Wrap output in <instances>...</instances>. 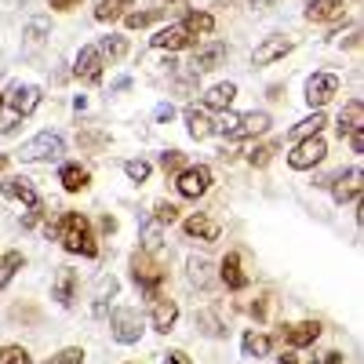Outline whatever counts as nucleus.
I'll return each instance as SVG.
<instances>
[{
  "label": "nucleus",
  "instance_id": "1",
  "mask_svg": "<svg viewBox=\"0 0 364 364\" xmlns=\"http://www.w3.org/2000/svg\"><path fill=\"white\" fill-rule=\"evenodd\" d=\"M44 233L55 237V240H63V248L70 255H80V259H95L99 255V237H95V230H91L87 215H80V211H63L55 223L44 226Z\"/></svg>",
  "mask_w": 364,
  "mask_h": 364
},
{
  "label": "nucleus",
  "instance_id": "38",
  "mask_svg": "<svg viewBox=\"0 0 364 364\" xmlns=\"http://www.w3.org/2000/svg\"><path fill=\"white\" fill-rule=\"evenodd\" d=\"M178 204H171V200H157V208H154V219L161 223V226H171V223H178Z\"/></svg>",
  "mask_w": 364,
  "mask_h": 364
},
{
  "label": "nucleus",
  "instance_id": "9",
  "mask_svg": "<svg viewBox=\"0 0 364 364\" xmlns=\"http://www.w3.org/2000/svg\"><path fill=\"white\" fill-rule=\"evenodd\" d=\"M339 87H343V80L336 73H314L306 80V102H310V109H324L331 99L339 95Z\"/></svg>",
  "mask_w": 364,
  "mask_h": 364
},
{
  "label": "nucleus",
  "instance_id": "37",
  "mask_svg": "<svg viewBox=\"0 0 364 364\" xmlns=\"http://www.w3.org/2000/svg\"><path fill=\"white\" fill-rule=\"evenodd\" d=\"M149 171H154V164L142 161V157H135V161H128V164H124V175H128L132 182H139V186L149 178Z\"/></svg>",
  "mask_w": 364,
  "mask_h": 364
},
{
  "label": "nucleus",
  "instance_id": "16",
  "mask_svg": "<svg viewBox=\"0 0 364 364\" xmlns=\"http://www.w3.org/2000/svg\"><path fill=\"white\" fill-rule=\"evenodd\" d=\"M346 11V0H310L302 15H306V22H343Z\"/></svg>",
  "mask_w": 364,
  "mask_h": 364
},
{
  "label": "nucleus",
  "instance_id": "52",
  "mask_svg": "<svg viewBox=\"0 0 364 364\" xmlns=\"http://www.w3.org/2000/svg\"><path fill=\"white\" fill-rule=\"evenodd\" d=\"M0 109H4V95H0Z\"/></svg>",
  "mask_w": 364,
  "mask_h": 364
},
{
  "label": "nucleus",
  "instance_id": "3",
  "mask_svg": "<svg viewBox=\"0 0 364 364\" xmlns=\"http://www.w3.org/2000/svg\"><path fill=\"white\" fill-rule=\"evenodd\" d=\"M132 281L139 284V291L154 302V299H161L164 295V281H168V269L154 259V252H135L132 255Z\"/></svg>",
  "mask_w": 364,
  "mask_h": 364
},
{
  "label": "nucleus",
  "instance_id": "50",
  "mask_svg": "<svg viewBox=\"0 0 364 364\" xmlns=\"http://www.w3.org/2000/svg\"><path fill=\"white\" fill-rule=\"evenodd\" d=\"M157 4H178V8H186V0H157Z\"/></svg>",
  "mask_w": 364,
  "mask_h": 364
},
{
  "label": "nucleus",
  "instance_id": "4",
  "mask_svg": "<svg viewBox=\"0 0 364 364\" xmlns=\"http://www.w3.org/2000/svg\"><path fill=\"white\" fill-rule=\"evenodd\" d=\"M63 154H66L63 135H55V132H41V135H33L29 142H22L18 161H29V164H51V161H58Z\"/></svg>",
  "mask_w": 364,
  "mask_h": 364
},
{
  "label": "nucleus",
  "instance_id": "35",
  "mask_svg": "<svg viewBox=\"0 0 364 364\" xmlns=\"http://www.w3.org/2000/svg\"><path fill=\"white\" fill-rule=\"evenodd\" d=\"M161 15H164V8H146V11H128V15H124V26H128V29H146L149 22H157Z\"/></svg>",
  "mask_w": 364,
  "mask_h": 364
},
{
  "label": "nucleus",
  "instance_id": "41",
  "mask_svg": "<svg viewBox=\"0 0 364 364\" xmlns=\"http://www.w3.org/2000/svg\"><path fill=\"white\" fill-rule=\"evenodd\" d=\"M273 154H277V146H252L248 149V164L252 168H266L273 161Z\"/></svg>",
  "mask_w": 364,
  "mask_h": 364
},
{
  "label": "nucleus",
  "instance_id": "7",
  "mask_svg": "<svg viewBox=\"0 0 364 364\" xmlns=\"http://www.w3.org/2000/svg\"><path fill=\"white\" fill-rule=\"evenodd\" d=\"M324 157H328V142H324L321 135H314V139H299V142L291 146V154H288V168H295V171H310V168H317Z\"/></svg>",
  "mask_w": 364,
  "mask_h": 364
},
{
  "label": "nucleus",
  "instance_id": "28",
  "mask_svg": "<svg viewBox=\"0 0 364 364\" xmlns=\"http://www.w3.org/2000/svg\"><path fill=\"white\" fill-rule=\"evenodd\" d=\"M324 124H328L324 109H314V113H310L306 120H299V124H295V128H291L288 135H291L295 142H299V139H314V135H321V128H324Z\"/></svg>",
  "mask_w": 364,
  "mask_h": 364
},
{
  "label": "nucleus",
  "instance_id": "36",
  "mask_svg": "<svg viewBox=\"0 0 364 364\" xmlns=\"http://www.w3.org/2000/svg\"><path fill=\"white\" fill-rule=\"evenodd\" d=\"M41 364H84V350H80V346H66V350L51 353V357L41 360Z\"/></svg>",
  "mask_w": 364,
  "mask_h": 364
},
{
  "label": "nucleus",
  "instance_id": "33",
  "mask_svg": "<svg viewBox=\"0 0 364 364\" xmlns=\"http://www.w3.org/2000/svg\"><path fill=\"white\" fill-rule=\"evenodd\" d=\"M26 266V259H22V252H4V255H0V288H4L11 277H15V273Z\"/></svg>",
  "mask_w": 364,
  "mask_h": 364
},
{
  "label": "nucleus",
  "instance_id": "20",
  "mask_svg": "<svg viewBox=\"0 0 364 364\" xmlns=\"http://www.w3.org/2000/svg\"><path fill=\"white\" fill-rule=\"evenodd\" d=\"M219 281L230 291H245L248 288V277H245V269H240V252H226V259L219 262Z\"/></svg>",
  "mask_w": 364,
  "mask_h": 364
},
{
  "label": "nucleus",
  "instance_id": "11",
  "mask_svg": "<svg viewBox=\"0 0 364 364\" xmlns=\"http://www.w3.org/2000/svg\"><path fill=\"white\" fill-rule=\"evenodd\" d=\"M277 339L291 350H302V346H314L321 339V324L317 321H299V324H281Z\"/></svg>",
  "mask_w": 364,
  "mask_h": 364
},
{
  "label": "nucleus",
  "instance_id": "8",
  "mask_svg": "<svg viewBox=\"0 0 364 364\" xmlns=\"http://www.w3.org/2000/svg\"><path fill=\"white\" fill-rule=\"evenodd\" d=\"M149 44H154L157 51H182V48H193L197 44V33H190L182 22H168L161 26L154 37H149Z\"/></svg>",
  "mask_w": 364,
  "mask_h": 364
},
{
  "label": "nucleus",
  "instance_id": "22",
  "mask_svg": "<svg viewBox=\"0 0 364 364\" xmlns=\"http://www.w3.org/2000/svg\"><path fill=\"white\" fill-rule=\"evenodd\" d=\"M182 120H186V132H190V139H208V135H215V120H211L204 109H197V106H186L182 109Z\"/></svg>",
  "mask_w": 364,
  "mask_h": 364
},
{
  "label": "nucleus",
  "instance_id": "46",
  "mask_svg": "<svg viewBox=\"0 0 364 364\" xmlns=\"http://www.w3.org/2000/svg\"><path fill=\"white\" fill-rule=\"evenodd\" d=\"M154 117H157V120H171V117H175V106H171V102H161V106L154 109Z\"/></svg>",
  "mask_w": 364,
  "mask_h": 364
},
{
  "label": "nucleus",
  "instance_id": "34",
  "mask_svg": "<svg viewBox=\"0 0 364 364\" xmlns=\"http://www.w3.org/2000/svg\"><path fill=\"white\" fill-rule=\"evenodd\" d=\"M99 51H102L106 63H117V58L128 55V41H124V37H102V41H99Z\"/></svg>",
  "mask_w": 364,
  "mask_h": 364
},
{
  "label": "nucleus",
  "instance_id": "13",
  "mask_svg": "<svg viewBox=\"0 0 364 364\" xmlns=\"http://www.w3.org/2000/svg\"><path fill=\"white\" fill-rule=\"evenodd\" d=\"M41 99H44V95H41V87H37V84H15V87H11V95H8L4 102H8L11 113L22 120V117H29V113L41 106Z\"/></svg>",
  "mask_w": 364,
  "mask_h": 364
},
{
  "label": "nucleus",
  "instance_id": "10",
  "mask_svg": "<svg viewBox=\"0 0 364 364\" xmlns=\"http://www.w3.org/2000/svg\"><path fill=\"white\" fill-rule=\"evenodd\" d=\"M109 63L102 58V51H99V44H84L80 51H77V66H73V73L84 80V84H99L102 80V70H106Z\"/></svg>",
  "mask_w": 364,
  "mask_h": 364
},
{
  "label": "nucleus",
  "instance_id": "5",
  "mask_svg": "<svg viewBox=\"0 0 364 364\" xmlns=\"http://www.w3.org/2000/svg\"><path fill=\"white\" fill-rule=\"evenodd\" d=\"M211 182H215V175H211L208 164H186L175 175V190L186 200H197V197H204L211 190Z\"/></svg>",
  "mask_w": 364,
  "mask_h": 364
},
{
  "label": "nucleus",
  "instance_id": "18",
  "mask_svg": "<svg viewBox=\"0 0 364 364\" xmlns=\"http://www.w3.org/2000/svg\"><path fill=\"white\" fill-rule=\"evenodd\" d=\"M291 48H295L291 37H266V41L252 51V63H255V66H269V63H277V58H284Z\"/></svg>",
  "mask_w": 364,
  "mask_h": 364
},
{
  "label": "nucleus",
  "instance_id": "48",
  "mask_svg": "<svg viewBox=\"0 0 364 364\" xmlns=\"http://www.w3.org/2000/svg\"><path fill=\"white\" fill-rule=\"evenodd\" d=\"M252 314H255V317H259V321H262V317H266V299H262V302H255V306H252Z\"/></svg>",
  "mask_w": 364,
  "mask_h": 364
},
{
  "label": "nucleus",
  "instance_id": "27",
  "mask_svg": "<svg viewBox=\"0 0 364 364\" xmlns=\"http://www.w3.org/2000/svg\"><path fill=\"white\" fill-rule=\"evenodd\" d=\"M240 350H245V357H269L273 353V336H266V331H248L245 343H240Z\"/></svg>",
  "mask_w": 364,
  "mask_h": 364
},
{
  "label": "nucleus",
  "instance_id": "45",
  "mask_svg": "<svg viewBox=\"0 0 364 364\" xmlns=\"http://www.w3.org/2000/svg\"><path fill=\"white\" fill-rule=\"evenodd\" d=\"M77 4H80V0H48V8H51V11H73Z\"/></svg>",
  "mask_w": 364,
  "mask_h": 364
},
{
  "label": "nucleus",
  "instance_id": "12",
  "mask_svg": "<svg viewBox=\"0 0 364 364\" xmlns=\"http://www.w3.org/2000/svg\"><path fill=\"white\" fill-rule=\"evenodd\" d=\"M360 178H364L360 168H346V171H339L336 178H331V197H336V204H350V200L360 197V190H364Z\"/></svg>",
  "mask_w": 364,
  "mask_h": 364
},
{
  "label": "nucleus",
  "instance_id": "39",
  "mask_svg": "<svg viewBox=\"0 0 364 364\" xmlns=\"http://www.w3.org/2000/svg\"><path fill=\"white\" fill-rule=\"evenodd\" d=\"M0 364H33L26 346H0Z\"/></svg>",
  "mask_w": 364,
  "mask_h": 364
},
{
  "label": "nucleus",
  "instance_id": "24",
  "mask_svg": "<svg viewBox=\"0 0 364 364\" xmlns=\"http://www.w3.org/2000/svg\"><path fill=\"white\" fill-rule=\"evenodd\" d=\"M186 277H190V284H193V288H211V284H215V277H219V273L211 269V262H208V259H197V255H190V259H186Z\"/></svg>",
  "mask_w": 364,
  "mask_h": 364
},
{
  "label": "nucleus",
  "instance_id": "23",
  "mask_svg": "<svg viewBox=\"0 0 364 364\" xmlns=\"http://www.w3.org/2000/svg\"><path fill=\"white\" fill-rule=\"evenodd\" d=\"M233 99H237V84L226 80V84H211V87L204 91L200 102H204V109H223V113H226V109L233 106Z\"/></svg>",
  "mask_w": 364,
  "mask_h": 364
},
{
  "label": "nucleus",
  "instance_id": "2",
  "mask_svg": "<svg viewBox=\"0 0 364 364\" xmlns=\"http://www.w3.org/2000/svg\"><path fill=\"white\" fill-rule=\"evenodd\" d=\"M269 124H273L269 113H262V109H248V113H226L219 124H215V132H219L226 142H248V139L269 132Z\"/></svg>",
  "mask_w": 364,
  "mask_h": 364
},
{
  "label": "nucleus",
  "instance_id": "49",
  "mask_svg": "<svg viewBox=\"0 0 364 364\" xmlns=\"http://www.w3.org/2000/svg\"><path fill=\"white\" fill-rule=\"evenodd\" d=\"M324 364H346V357H343V353H328Z\"/></svg>",
  "mask_w": 364,
  "mask_h": 364
},
{
  "label": "nucleus",
  "instance_id": "21",
  "mask_svg": "<svg viewBox=\"0 0 364 364\" xmlns=\"http://www.w3.org/2000/svg\"><path fill=\"white\" fill-rule=\"evenodd\" d=\"M51 295H55L58 306H73V299H77V269H70V266L58 269V273H55V288H51Z\"/></svg>",
  "mask_w": 364,
  "mask_h": 364
},
{
  "label": "nucleus",
  "instance_id": "31",
  "mask_svg": "<svg viewBox=\"0 0 364 364\" xmlns=\"http://www.w3.org/2000/svg\"><path fill=\"white\" fill-rule=\"evenodd\" d=\"M182 26L190 29V33L197 37H208L211 29H215V18H211L208 11H197V8H186V15H182Z\"/></svg>",
  "mask_w": 364,
  "mask_h": 364
},
{
  "label": "nucleus",
  "instance_id": "6",
  "mask_svg": "<svg viewBox=\"0 0 364 364\" xmlns=\"http://www.w3.org/2000/svg\"><path fill=\"white\" fill-rule=\"evenodd\" d=\"M109 328H113V339H117L120 346H135V343L142 339V331H146V321H142V314H139V310L120 306V310H113Z\"/></svg>",
  "mask_w": 364,
  "mask_h": 364
},
{
  "label": "nucleus",
  "instance_id": "25",
  "mask_svg": "<svg viewBox=\"0 0 364 364\" xmlns=\"http://www.w3.org/2000/svg\"><path fill=\"white\" fill-rule=\"evenodd\" d=\"M339 139H346L350 132H357V128H364V102L360 99H350L346 106H343V113H339Z\"/></svg>",
  "mask_w": 364,
  "mask_h": 364
},
{
  "label": "nucleus",
  "instance_id": "40",
  "mask_svg": "<svg viewBox=\"0 0 364 364\" xmlns=\"http://www.w3.org/2000/svg\"><path fill=\"white\" fill-rule=\"evenodd\" d=\"M161 168H164V175H178L182 168H186V157H182L178 149H164V154H161Z\"/></svg>",
  "mask_w": 364,
  "mask_h": 364
},
{
  "label": "nucleus",
  "instance_id": "30",
  "mask_svg": "<svg viewBox=\"0 0 364 364\" xmlns=\"http://www.w3.org/2000/svg\"><path fill=\"white\" fill-rule=\"evenodd\" d=\"M117 295V277L109 273V277H102L99 281V291H95V302H91V314L95 317H106L109 314V299Z\"/></svg>",
  "mask_w": 364,
  "mask_h": 364
},
{
  "label": "nucleus",
  "instance_id": "29",
  "mask_svg": "<svg viewBox=\"0 0 364 364\" xmlns=\"http://www.w3.org/2000/svg\"><path fill=\"white\" fill-rule=\"evenodd\" d=\"M132 4H135V0H95V18L99 22H117V18L128 15Z\"/></svg>",
  "mask_w": 364,
  "mask_h": 364
},
{
  "label": "nucleus",
  "instance_id": "14",
  "mask_svg": "<svg viewBox=\"0 0 364 364\" xmlns=\"http://www.w3.org/2000/svg\"><path fill=\"white\" fill-rule=\"evenodd\" d=\"M223 233V226L215 219H208V215H190V219H182V237L186 240H200V245H215Z\"/></svg>",
  "mask_w": 364,
  "mask_h": 364
},
{
  "label": "nucleus",
  "instance_id": "51",
  "mask_svg": "<svg viewBox=\"0 0 364 364\" xmlns=\"http://www.w3.org/2000/svg\"><path fill=\"white\" fill-rule=\"evenodd\" d=\"M4 168H8V157H4V154H0V171H4Z\"/></svg>",
  "mask_w": 364,
  "mask_h": 364
},
{
  "label": "nucleus",
  "instance_id": "32",
  "mask_svg": "<svg viewBox=\"0 0 364 364\" xmlns=\"http://www.w3.org/2000/svg\"><path fill=\"white\" fill-rule=\"evenodd\" d=\"M164 245V226L157 219H146L142 223V252H161Z\"/></svg>",
  "mask_w": 364,
  "mask_h": 364
},
{
  "label": "nucleus",
  "instance_id": "42",
  "mask_svg": "<svg viewBox=\"0 0 364 364\" xmlns=\"http://www.w3.org/2000/svg\"><path fill=\"white\" fill-rule=\"evenodd\" d=\"M197 324H204V336H223V331H226L211 314H197Z\"/></svg>",
  "mask_w": 364,
  "mask_h": 364
},
{
  "label": "nucleus",
  "instance_id": "19",
  "mask_svg": "<svg viewBox=\"0 0 364 364\" xmlns=\"http://www.w3.org/2000/svg\"><path fill=\"white\" fill-rule=\"evenodd\" d=\"M175 321H178V302H175V299H168V295L154 299V314H149V324H154V331L168 336V331L175 328Z\"/></svg>",
  "mask_w": 364,
  "mask_h": 364
},
{
  "label": "nucleus",
  "instance_id": "47",
  "mask_svg": "<svg viewBox=\"0 0 364 364\" xmlns=\"http://www.w3.org/2000/svg\"><path fill=\"white\" fill-rule=\"evenodd\" d=\"M117 230V219L113 215H102V233H113Z\"/></svg>",
  "mask_w": 364,
  "mask_h": 364
},
{
  "label": "nucleus",
  "instance_id": "15",
  "mask_svg": "<svg viewBox=\"0 0 364 364\" xmlns=\"http://www.w3.org/2000/svg\"><path fill=\"white\" fill-rule=\"evenodd\" d=\"M0 193H4L8 200H18V204H26V208H37L41 204V197H37V186L29 182L26 175H8L4 182H0Z\"/></svg>",
  "mask_w": 364,
  "mask_h": 364
},
{
  "label": "nucleus",
  "instance_id": "44",
  "mask_svg": "<svg viewBox=\"0 0 364 364\" xmlns=\"http://www.w3.org/2000/svg\"><path fill=\"white\" fill-rule=\"evenodd\" d=\"M164 364H190V357H186V350H168Z\"/></svg>",
  "mask_w": 364,
  "mask_h": 364
},
{
  "label": "nucleus",
  "instance_id": "17",
  "mask_svg": "<svg viewBox=\"0 0 364 364\" xmlns=\"http://www.w3.org/2000/svg\"><path fill=\"white\" fill-rule=\"evenodd\" d=\"M226 63V44H204L193 51V63H190V73L200 77V73H211Z\"/></svg>",
  "mask_w": 364,
  "mask_h": 364
},
{
  "label": "nucleus",
  "instance_id": "26",
  "mask_svg": "<svg viewBox=\"0 0 364 364\" xmlns=\"http://www.w3.org/2000/svg\"><path fill=\"white\" fill-rule=\"evenodd\" d=\"M58 182H63L66 193H84L87 182H91V175H87V168H80V164H63V168H58Z\"/></svg>",
  "mask_w": 364,
  "mask_h": 364
},
{
  "label": "nucleus",
  "instance_id": "43",
  "mask_svg": "<svg viewBox=\"0 0 364 364\" xmlns=\"http://www.w3.org/2000/svg\"><path fill=\"white\" fill-rule=\"evenodd\" d=\"M346 139H350V149H353V154L360 157V154H364V128H357V132H350Z\"/></svg>",
  "mask_w": 364,
  "mask_h": 364
}]
</instances>
